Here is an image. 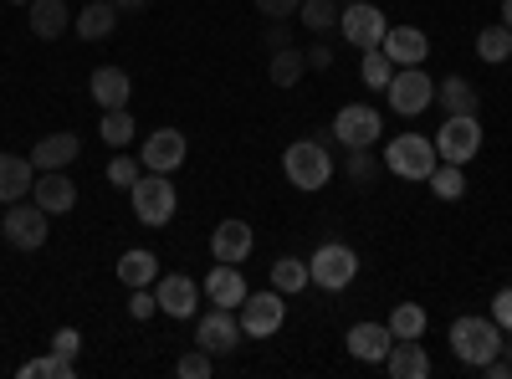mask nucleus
I'll use <instances>...</instances> for the list:
<instances>
[{"label": "nucleus", "mask_w": 512, "mask_h": 379, "mask_svg": "<svg viewBox=\"0 0 512 379\" xmlns=\"http://www.w3.org/2000/svg\"><path fill=\"white\" fill-rule=\"evenodd\" d=\"M431 144H436V154L446 164H472L482 154V123H477V113H446L441 134Z\"/></svg>", "instance_id": "nucleus-7"}, {"label": "nucleus", "mask_w": 512, "mask_h": 379, "mask_svg": "<svg viewBox=\"0 0 512 379\" xmlns=\"http://www.w3.org/2000/svg\"><path fill=\"white\" fill-rule=\"evenodd\" d=\"M379 164H384V159H374V149H349V159H344V175H349L354 185H369V180L379 175Z\"/></svg>", "instance_id": "nucleus-38"}, {"label": "nucleus", "mask_w": 512, "mask_h": 379, "mask_svg": "<svg viewBox=\"0 0 512 379\" xmlns=\"http://www.w3.org/2000/svg\"><path fill=\"white\" fill-rule=\"evenodd\" d=\"M31 200L47 210V216H67L77 205V185L62 175V170H36V185H31Z\"/></svg>", "instance_id": "nucleus-18"}, {"label": "nucleus", "mask_w": 512, "mask_h": 379, "mask_svg": "<svg viewBox=\"0 0 512 379\" xmlns=\"http://www.w3.org/2000/svg\"><path fill=\"white\" fill-rule=\"evenodd\" d=\"M446 339H451V354L466 369H482L487 359L502 354V323L497 318H456Z\"/></svg>", "instance_id": "nucleus-1"}, {"label": "nucleus", "mask_w": 512, "mask_h": 379, "mask_svg": "<svg viewBox=\"0 0 512 379\" xmlns=\"http://www.w3.org/2000/svg\"><path fill=\"white\" fill-rule=\"evenodd\" d=\"M436 103L446 108V113H477L482 108V98H477V82L472 77H441L436 82Z\"/></svg>", "instance_id": "nucleus-25"}, {"label": "nucleus", "mask_w": 512, "mask_h": 379, "mask_svg": "<svg viewBox=\"0 0 512 379\" xmlns=\"http://www.w3.org/2000/svg\"><path fill=\"white\" fill-rule=\"evenodd\" d=\"M390 333H395V339H425V308L420 303H395Z\"/></svg>", "instance_id": "nucleus-33"}, {"label": "nucleus", "mask_w": 512, "mask_h": 379, "mask_svg": "<svg viewBox=\"0 0 512 379\" xmlns=\"http://www.w3.org/2000/svg\"><path fill=\"white\" fill-rule=\"evenodd\" d=\"M333 139L344 144V149H379V139H384V118H379V108H369V103L338 108V118H333Z\"/></svg>", "instance_id": "nucleus-9"}, {"label": "nucleus", "mask_w": 512, "mask_h": 379, "mask_svg": "<svg viewBox=\"0 0 512 379\" xmlns=\"http://www.w3.org/2000/svg\"><path fill=\"white\" fill-rule=\"evenodd\" d=\"M98 139H103L108 149H128V144L139 139V129H134V113H128V108H108V113H103V129H98Z\"/></svg>", "instance_id": "nucleus-28"}, {"label": "nucleus", "mask_w": 512, "mask_h": 379, "mask_svg": "<svg viewBox=\"0 0 512 379\" xmlns=\"http://www.w3.org/2000/svg\"><path fill=\"white\" fill-rule=\"evenodd\" d=\"M492 318L502 323V333H512V287H502L492 298Z\"/></svg>", "instance_id": "nucleus-42"}, {"label": "nucleus", "mask_w": 512, "mask_h": 379, "mask_svg": "<svg viewBox=\"0 0 512 379\" xmlns=\"http://www.w3.org/2000/svg\"><path fill=\"white\" fill-rule=\"evenodd\" d=\"M88 93H93V103L108 113V108H128L134 103V77H128L123 67H98L93 77H88Z\"/></svg>", "instance_id": "nucleus-20"}, {"label": "nucleus", "mask_w": 512, "mask_h": 379, "mask_svg": "<svg viewBox=\"0 0 512 379\" xmlns=\"http://www.w3.org/2000/svg\"><path fill=\"white\" fill-rule=\"evenodd\" d=\"M241 339H246V333H241L236 308H210V313L195 318V349H205L210 359H216V354H231Z\"/></svg>", "instance_id": "nucleus-12"}, {"label": "nucleus", "mask_w": 512, "mask_h": 379, "mask_svg": "<svg viewBox=\"0 0 512 379\" xmlns=\"http://www.w3.org/2000/svg\"><path fill=\"white\" fill-rule=\"evenodd\" d=\"M144 175V159H134V154H113L108 159V185H118V190H134V180Z\"/></svg>", "instance_id": "nucleus-37"}, {"label": "nucleus", "mask_w": 512, "mask_h": 379, "mask_svg": "<svg viewBox=\"0 0 512 379\" xmlns=\"http://www.w3.org/2000/svg\"><path fill=\"white\" fill-rule=\"evenodd\" d=\"M477 57L492 62V67L507 62V57H512V26H502V21H497V26H482V31H477Z\"/></svg>", "instance_id": "nucleus-30"}, {"label": "nucleus", "mask_w": 512, "mask_h": 379, "mask_svg": "<svg viewBox=\"0 0 512 379\" xmlns=\"http://www.w3.org/2000/svg\"><path fill=\"white\" fill-rule=\"evenodd\" d=\"M297 11H303V0H256V16L267 21H292Z\"/></svg>", "instance_id": "nucleus-41"}, {"label": "nucleus", "mask_w": 512, "mask_h": 379, "mask_svg": "<svg viewBox=\"0 0 512 379\" xmlns=\"http://www.w3.org/2000/svg\"><path fill=\"white\" fill-rule=\"evenodd\" d=\"M251 246H256V231L246 221H221L216 231H210V257H216V262L241 267L251 257Z\"/></svg>", "instance_id": "nucleus-17"}, {"label": "nucleus", "mask_w": 512, "mask_h": 379, "mask_svg": "<svg viewBox=\"0 0 512 379\" xmlns=\"http://www.w3.org/2000/svg\"><path fill=\"white\" fill-rule=\"evenodd\" d=\"M359 77H364V88L384 93V88H390V77H395V62H390V57H384V52L374 47V52H364V67H359Z\"/></svg>", "instance_id": "nucleus-36"}, {"label": "nucleus", "mask_w": 512, "mask_h": 379, "mask_svg": "<svg viewBox=\"0 0 512 379\" xmlns=\"http://www.w3.org/2000/svg\"><path fill=\"white\" fill-rule=\"evenodd\" d=\"M379 52L390 57L395 67H425V57H431V36H425L420 26H390L379 41Z\"/></svg>", "instance_id": "nucleus-15"}, {"label": "nucleus", "mask_w": 512, "mask_h": 379, "mask_svg": "<svg viewBox=\"0 0 512 379\" xmlns=\"http://www.w3.org/2000/svg\"><path fill=\"white\" fill-rule=\"evenodd\" d=\"M175 374H180V379H210V374H216V364H210L205 349H190V354L175 359Z\"/></svg>", "instance_id": "nucleus-39"}, {"label": "nucleus", "mask_w": 512, "mask_h": 379, "mask_svg": "<svg viewBox=\"0 0 512 379\" xmlns=\"http://www.w3.org/2000/svg\"><path fill=\"white\" fill-rule=\"evenodd\" d=\"M236 318H241V333H246V339H272V333L287 323V303H282L277 287L246 292V303L236 308Z\"/></svg>", "instance_id": "nucleus-10"}, {"label": "nucleus", "mask_w": 512, "mask_h": 379, "mask_svg": "<svg viewBox=\"0 0 512 379\" xmlns=\"http://www.w3.org/2000/svg\"><path fill=\"white\" fill-rule=\"evenodd\" d=\"M303 72H308V57L297 52V47H282V52H272V67H267V77L277 82V88H297V82H303Z\"/></svg>", "instance_id": "nucleus-29"}, {"label": "nucleus", "mask_w": 512, "mask_h": 379, "mask_svg": "<svg viewBox=\"0 0 512 379\" xmlns=\"http://www.w3.org/2000/svg\"><path fill=\"white\" fill-rule=\"evenodd\" d=\"M47 374H52V379H72L77 364H72L67 354H57V349H52L47 359H26V364H21V379H47Z\"/></svg>", "instance_id": "nucleus-34"}, {"label": "nucleus", "mask_w": 512, "mask_h": 379, "mask_svg": "<svg viewBox=\"0 0 512 379\" xmlns=\"http://www.w3.org/2000/svg\"><path fill=\"white\" fill-rule=\"evenodd\" d=\"M0 231H6V246H16V251H41L52 236V216L36 200H16L0 216Z\"/></svg>", "instance_id": "nucleus-6"}, {"label": "nucleus", "mask_w": 512, "mask_h": 379, "mask_svg": "<svg viewBox=\"0 0 512 379\" xmlns=\"http://www.w3.org/2000/svg\"><path fill=\"white\" fill-rule=\"evenodd\" d=\"M502 359L512 364V333H507V339H502Z\"/></svg>", "instance_id": "nucleus-48"}, {"label": "nucleus", "mask_w": 512, "mask_h": 379, "mask_svg": "<svg viewBox=\"0 0 512 379\" xmlns=\"http://www.w3.org/2000/svg\"><path fill=\"white\" fill-rule=\"evenodd\" d=\"M190 144L180 129H154L144 144H139V159H144V170H159V175H175L180 164H185Z\"/></svg>", "instance_id": "nucleus-14"}, {"label": "nucleus", "mask_w": 512, "mask_h": 379, "mask_svg": "<svg viewBox=\"0 0 512 379\" xmlns=\"http://www.w3.org/2000/svg\"><path fill=\"white\" fill-rule=\"evenodd\" d=\"M262 41H267V47H272V52H282V47H292V41H287V21H272Z\"/></svg>", "instance_id": "nucleus-45"}, {"label": "nucleus", "mask_w": 512, "mask_h": 379, "mask_svg": "<svg viewBox=\"0 0 512 379\" xmlns=\"http://www.w3.org/2000/svg\"><path fill=\"white\" fill-rule=\"evenodd\" d=\"M338 31H344L349 47L374 52L379 41H384V31H390V21H384V11H379V6H369V0H349V6L338 11Z\"/></svg>", "instance_id": "nucleus-11"}, {"label": "nucleus", "mask_w": 512, "mask_h": 379, "mask_svg": "<svg viewBox=\"0 0 512 379\" xmlns=\"http://www.w3.org/2000/svg\"><path fill=\"white\" fill-rule=\"evenodd\" d=\"M128 313H134V318L144 323V318H154V313H159V298H154L149 287H128Z\"/></svg>", "instance_id": "nucleus-40"}, {"label": "nucleus", "mask_w": 512, "mask_h": 379, "mask_svg": "<svg viewBox=\"0 0 512 379\" xmlns=\"http://www.w3.org/2000/svg\"><path fill=\"white\" fill-rule=\"evenodd\" d=\"M297 21H303L308 31H333L338 26V0H303V11H297Z\"/></svg>", "instance_id": "nucleus-35"}, {"label": "nucleus", "mask_w": 512, "mask_h": 379, "mask_svg": "<svg viewBox=\"0 0 512 379\" xmlns=\"http://www.w3.org/2000/svg\"><path fill=\"white\" fill-rule=\"evenodd\" d=\"M384 98H390V108L400 118H420L425 108L436 103V82L425 77V67H395L390 88H384Z\"/></svg>", "instance_id": "nucleus-8"}, {"label": "nucleus", "mask_w": 512, "mask_h": 379, "mask_svg": "<svg viewBox=\"0 0 512 379\" xmlns=\"http://www.w3.org/2000/svg\"><path fill=\"white\" fill-rule=\"evenodd\" d=\"M502 26H512V0H502Z\"/></svg>", "instance_id": "nucleus-47"}, {"label": "nucleus", "mask_w": 512, "mask_h": 379, "mask_svg": "<svg viewBox=\"0 0 512 379\" xmlns=\"http://www.w3.org/2000/svg\"><path fill=\"white\" fill-rule=\"evenodd\" d=\"M134 221L139 226H149V231H159V226H169L175 221V210H180V195H175V180L169 175H159V170H144L139 180H134Z\"/></svg>", "instance_id": "nucleus-2"}, {"label": "nucleus", "mask_w": 512, "mask_h": 379, "mask_svg": "<svg viewBox=\"0 0 512 379\" xmlns=\"http://www.w3.org/2000/svg\"><path fill=\"white\" fill-rule=\"evenodd\" d=\"M11 6H31V0H11Z\"/></svg>", "instance_id": "nucleus-49"}, {"label": "nucleus", "mask_w": 512, "mask_h": 379, "mask_svg": "<svg viewBox=\"0 0 512 379\" xmlns=\"http://www.w3.org/2000/svg\"><path fill=\"white\" fill-rule=\"evenodd\" d=\"M200 292L210 298V308H241L246 303V277H241V267L216 262V267H210V277L200 282Z\"/></svg>", "instance_id": "nucleus-19"}, {"label": "nucleus", "mask_w": 512, "mask_h": 379, "mask_svg": "<svg viewBox=\"0 0 512 379\" xmlns=\"http://www.w3.org/2000/svg\"><path fill=\"white\" fill-rule=\"evenodd\" d=\"M461 170H466V164H446V159H441L425 185H431L441 200H461V195H466V175H461Z\"/></svg>", "instance_id": "nucleus-32"}, {"label": "nucleus", "mask_w": 512, "mask_h": 379, "mask_svg": "<svg viewBox=\"0 0 512 379\" xmlns=\"http://www.w3.org/2000/svg\"><path fill=\"white\" fill-rule=\"evenodd\" d=\"M436 164H441V154L425 134H400V139L384 144V170L395 180H431Z\"/></svg>", "instance_id": "nucleus-4"}, {"label": "nucleus", "mask_w": 512, "mask_h": 379, "mask_svg": "<svg viewBox=\"0 0 512 379\" xmlns=\"http://www.w3.org/2000/svg\"><path fill=\"white\" fill-rule=\"evenodd\" d=\"M344 344L359 364H384V354L395 349V333H390V323H354L344 333Z\"/></svg>", "instance_id": "nucleus-16"}, {"label": "nucleus", "mask_w": 512, "mask_h": 379, "mask_svg": "<svg viewBox=\"0 0 512 379\" xmlns=\"http://www.w3.org/2000/svg\"><path fill=\"white\" fill-rule=\"evenodd\" d=\"M313 277H308V262H297V257H282V262H272V287L282 292V298H297Z\"/></svg>", "instance_id": "nucleus-31"}, {"label": "nucleus", "mask_w": 512, "mask_h": 379, "mask_svg": "<svg viewBox=\"0 0 512 379\" xmlns=\"http://www.w3.org/2000/svg\"><path fill=\"white\" fill-rule=\"evenodd\" d=\"M154 277H159V257H154V251L134 246V251H123V257H118V282L123 287H149Z\"/></svg>", "instance_id": "nucleus-27"}, {"label": "nucleus", "mask_w": 512, "mask_h": 379, "mask_svg": "<svg viewBox=\"0 0 512 379\" xmlns=\"http://www.w3.org/2000/svg\"><path fill=\"white\" fill-rule=\"evenodd\" d=\"M118 6L113 0H88L77 16H72V31L82 36V41H103V36H113V26H118Z\"/></svg>", "instance_id": "nucleus-23"}, {"label": "nucleus", "mask_w": 512, "mask_h": 379, "mask_svg": "<svg viewBox=\"0 0 512 379\" xmlns=\"http://www.w3.org/2000/svg\"><path fill=\"white\" fill-rule=\"evenodd\" d=\"M31 31L41 36V41H57L67 26H72V11H67V0H31Z\"/></svg>", "instance_id": "nucleus-26"}, {"label": "nucleus", "mask_w": 512, "mask_h": 379, "mask_svg": "<svg viewBox=\"0 0 512 379\" xmlns=\"http://www.w3.org/2000/svg\"><path fill=\"white\" fill-rule=\"evenodd\" d=\"M31 185H36V164H31V154H0V205L26 200Z\"/></svg>", "instance_id": "nucleus-21"}, {"label": "nucleus", "mask_w": 512, "mask_h": 379, "mask_svg": "<svg viewBox=\"0 0 512 379\" xmlns=\"http://www.w3.org/2000/svg\"><path fill=\"white\" fill-rule=\"evenodd\" d=\"M77 154H82V139L77 134H47V139H36L31 164H36V170H67Z\"/></svg>", "instance_id": "nucleus-24"}, {"label": "nucleus", "mask_w": 512, "mask_h": 379, "mask_svg": "<svg viewBox=\"0 0 512 379\" xmlns=\"http://www.w3.org/2000/svg\"><path fill=\"white\" fill-rule=\"evenodd\" d=\"M113 6H118V11H144L149 0H113Z\"/></svg>", "instance_id": "nucleus-46"}, {"label": "nucleus", "mask_w": 512, "mask_h": 379, "mask_svg": "<svg viewBox=\"0 0 512 379\" xmlns=\"http://www.w3.org/2000/svg\"><path fill=\"white\" fill-rule=\"evenodd\" d=\"M52 349H57V354H67V359H77V349H82V333H77V328H57Z\"/></svg>", "instance_id": "nucleus-43"}, {"label": "nucleus", "mask_w": 512, "mask_h": 379, "mask_svg": "<svg viewBox=\"0 0 512 379\" xmlns=\"http://www.w3.org/2000/svg\"><path fill=\"white\" fill-rule=\"evenodd\" d=\"M303 57H308V67H313V72H328V67H333V47H328V41H313V47H308Z\"/></svg>", "instance_id": "nucleus-44"}, {"label": "nucleus", "mask_w": 512, "mask_h": 379, "mask_svg": "<svg viewBox=\"0 0 512 379\" xmlns=\"http://www.w3.org/2000/svg\"><path fill=\"white\" fill-rule=\"evenodd\" d=\"M384 369H390V379H425L431 374V354H425L420 339H395V349L384 354Z\"/></svg>", "instance_id": "nucleus-22"}, {"label": "nucleus", "mask_w": 512, "mask_h": 379, "mask_svg": "<svg viewBox=\"0 0 512 379\" xmlns=\"http://www.w3.org/2000/svg\"><path fill=\"white\" fill-rule=\"evenodd\" d=\"M308 277H313V287H323V292H344V287L359 277V251L344 246V241H323L313 257H308Z\"/></svg>", "instance_id": "nucleus-5"}, {"label": "nucleus", "mask_w": 512, "mask_h": 379, "mask_svg": "<svg viewBox=\"0 0 512 379\" xmlns=\"http://www.w3.org/2000/svg\"><path fill=\"white\" fill-rule=\"evenodd\" d=\"M154 298H159V313H169V318H195L205 292H200L195 277L169 272V277H154Z\"/></svg>", "instance_id": "nucleus-13"}, {"label": "nucleus", "mask_w": 512, "mask_h": 379, "mask_svg": "<svg viewBox=\"0 0 512 379\" xmlns=\"http://www.w3.org/2000/svg\"><path fill=\"white\" fill-rule=\"evenodd\" d=\"M282 175L297 185V190H323L328 180H333V154H328V144L323 139H297V144H287V154H282Z\"/></svg>", "instance_id": "nucleus-3"}]
</instances>
